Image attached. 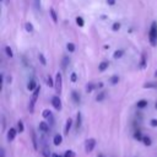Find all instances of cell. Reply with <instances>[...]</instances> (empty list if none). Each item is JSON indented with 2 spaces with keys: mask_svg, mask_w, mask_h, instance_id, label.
Instances as JSON below:
<instances>
[{
  "mask_svg": "<svg viewBox=\"0 0 157 157\" xmlns=\"http://www.w3.org/2000/svg\"><path fill=\"white\" fill-rule=\"evenodd\" d=\"M32 144H33V148L34 150H38V142H37V136L34 134V131H32Z\"/></svg>",
  "mask_w": 157,
  "mask_h": 157,
  "instance_id": "5bb4252c",
  "label": "cell"
},
{
  "mask_svg": "<svg viewBox=\"0 0 157 157\" xmlns=\"http://www.w3.org/2000/svg\"><path fill=\"white\" fill-rule=\"evenodd\" d=\"M153 87H157V83L148 82V83H145V85H144V88H153Z\"/></svg>",
  "mask_w": 157,
  "mask_h": 157,
  "instance_id": "836d02e7",
  "label": "cell"
},
{
  "mask_svg": "<svg viewBox=\"0 0 157 157\" xmlns=\"http://www.w3.org/2000/svg\"><path fill=\"white\" fill-rule=\"evenodd\" d=\"M155 76H157V70H156V71H155Z\"/></svg>",
  "mask_w": 157,
  "mask_h": 157,
  "instance_id": "7bdbcfd3",
  "label": "cell"
},
{
  "mask_svg": "<svg viewBox=\"0 0 157 157\" xmlns=\"http://www.w3.org/2000/svg\"><path fill=\"white\" fill-rule=\"evenodd\" d=\"M39 130H40L42 132H48V131H49V125H48V123L40 121V123H39Z\"/></svg>",
  "mask_w": 157,
  "mask_h": 157,
  "instance_id": "ba28073f",
  "label": "cell"
},
{
  "mask_svg": "<svg viewBox=\"0 0 157 157\" xmlns=\"http://www.w3.org/2000/svg\"><path fill=\"white\" fill-rule=\"evenodd\" d=\"M134 137H135L136 140H139V141H142V139H144V136L141 135V132H140V131H136V132L134 134Z\"/></svg>",
  "mask_w": 157,
  "mask_h": 157,
  "instance_id": "d6a6232c",
  "label": "cell"
},
{
  "mask_svg": "<svg viewBox=\"0 0 157 157\" xmlns=\"http://www.w3.org/2000/svg\"><path fill=\"white\" fill-rule=\"evenodd\" d=\"M18 131L15 129V128H10L9 129V131H7V136H6V139H7V141L9 142H11L13 139H15V136H16V134H17Z\"/></svg>",
  "mask_w": 157,
  "mask_h": 157,
  "instance_id": "8992f818",
  "label": "cell"
},
{
  "mask_svg": "<svg viewBox=\"0 0 157 157\" xmlns=\"http://www.w3.org/2000/svg\"><path fill=\"white\" fill-rule=\"evenodd\" d=\"M148 40L152 47H155L157 43V23L156 22H152V25H151V28L148 32Z\"/></svg>",
  "mask_w": 157,
  "mask_h": 157,
  "instance_id": "6da1fadb",
  "label": "cell"
},
{
  "mask_svg": "<svg viewBox=\"0 0 157 157\" xmlns=\"http://www.w3.org/2000/svg\"><path fill=\"white\" fill-rule=\"evenodd\" d=\"M118 82H119V77H118L117 75L110 77V83H112V85H117Z\"/></svg>",
  "mask_w": 157,
  "mask_h": 157,
  "instance_id": "f546056e",
  "label": "cell"
},
{
  "mask_svg": "<svg viewBox=\"0 0 157 157\" xmlns=\"http://www.w3.org/2000/svg\"><path fill=\"white\" fill-rule=\"evenodd\" d=\"M71 96H72V99H74L75 103H80L81 98H80V94H78L76 91H72V92H71Z\"/></svg>",
  "mask_w": 157,
  "mask_h": 157,
  "instance_id": "4fadbf2b",
  "label": "cell"
},
{
  "mask_svg": "<svg viewBox=\"0 0 157 157\" xmlns=\"http://www.w3.org/2000/svg\"><path fill=\"white\" fill-rule=\"evenodd\" d=\"M52 104H53V107H54L56 110H60V109H61V101H60L59 96H54V97L52 98Z\"/></svg>",
  "mask_w": 157,
  "mask_h": 157,
  "instance_id": "5b68a950",
  "label": "cell"
},
{
  "mask_svg": "<svg viewBox=\"0 0 157 157\" xmlns=\"http://www.w3.org/2000/svg\"><path fill=\"white\" fill-rule=\"evenodd\" d=\"M25 28H26V31H27V32H29V33H31V32H33V25H32L31 22H27V23L25 25Z\"/></svg>",
  "mask_w": 157,
  "mask_h": 157,
  "instance_id": "7402d4cb",
  "label": "cell"
},
{
  "mask_svg": "<svg viewBox=\"0 0 157 157\" xmlns=\"http://www.w3.org/2000/svg\"><path fill=\"white\" fill-rule=\"evenodd\" d=\"M37 87H38V86H37V83H36L34 80H31V81L28 82V85H27V88H28L29 91H34Z\"/></svg>",
  "mask_w": 157,
  "mask_h": 157,
  "instance_id": "7c38bea8",
  "label": "cell"
},
{
  "mask_svg": "<svg viewBox=\"0 0 157 157\" xmlns=\"http://www.w3.org/2000/svg\"><path fill=\"white\" fill-rule=\"evenodd\" d=\"M52 157H61V156H59L58 153H52Z\"/></svg>",
  "mask_w": 157,
  "mask_h": 157,
  "instance_id": "b9f144b4",
  "label": "cell"
},
{
  "mask_svg": "<svg viewBox=\"0 0 157 157\" xmlns=\"http://www.w3.org/2000/svg\"><path fill=\"white\" fill-rule=\"evenodd\" d=\"M64 157H75V152L72 150H67V151H65Z\"/></svg>",
  "mask_w": 157,
  "mask_h": 157,
  "instance_id": "4316f807",
  "label": "cell"
},
{
  "mask_svg": "<svg viewBox=\"0 0 157 157\" xmlns=\"http://www.w3.org/2000/svg\"><path fill=\"white\" fill-rule=\"evenodd\" d=\"M38 59H39V61H40V64H42L43 66H45V65H47V60H45V58H44V55H43L42 53H39V54H38Z\"/></svg>",
  "mask_w": 157,
  "mask_h": 157,
  "instance_id": "ffe728a7",
  "label": "cell"
},
{
  "mask_svg": "<svg viewBox=\"0 0 157 157\" xmlns=\"http://www.w3.org/2000/svg\"><path fill=\"white\" fill-rule=\"evenodd\" d=\"M42 115H43V118H49V117H52V112L48 110V109H44L43 113H42Z\"/></svg>",
  "mask_w": 157,
  "mask_h": 157,
  "instance_id": "1f68e13d",
  "label": "cell"
},
{
  "mask_svg": "<svg viewBox=\"0 0 157 157\" xmlns=\"http://www.w3.org/2000/svg\"><path fill=\"white\" fill-rule=\"evenodd\" d=\"M142 142H144V145H146V146H150V145L152 144V142H151V139H150L148 136H144Z\"/></svg>",
  "mask_w": 157,
  "mask_h": 157,
  "instance_id": "484cf974",
  "label": "cell"
},
{
  "mask_svg": "<svg viewBox=\"0 0 157 157\" xmlns=\"http://www.w3.org/2000/svg\"><path fill=\"white\" fill-rule=\"evenodd\" d=\"M147 105V101L146 99H140L137 103H136V107L137 108H145Z\"/></svg>",
  "mask_w": 157,
  "mask_h": 157,
  "instance_id": "2e32d148",
  "label": "cell"
},
{
  "mask_svg": "<svg viewBox=\"0 0 157 157\" xmlns=\"http://www.w3.org/2000/svg\"><path fill=\"white\" fill-rule=\"evenodd\" d=\"M155 107H156V109H157V102H156V104H155Z\"/></svg>",
  "mask_w": 157,
  "mask_h": 157,
  "instance_id": "f6af8a7d",
  "label": "cell"
},
{
  "mask_svg": "<svg viewBox=\"0 0 157 157\" xmlns=\"http://www.w3.org/2000/svg\"><path fill=\"white\" fill-rule=\"evenodd\" d=\"M43 152V156L44 157H52V155H50V150H49V147L47 146V145H44V147H43V150H42Z\"/></svg>",
  "mask_w": 157,
  "mask_h": 157,
  "instance_id": "9a60e30c",
  "label": "cell"
},
{
  "mask_svg": "<svg viewBox=\"0 0 157 157\" xmlns=\"http://www.w3.org/2000/svg\"><path fill=\"white\" fill-rule=\"evenodd\" d=\"M0 157H5V150L4 148H1V156Z\"/></svg>",
  "mask_w": 157,
  "mask_h": 157,
  "instance_id": "ab89813d",
  "label": "cell"
},
{
  "mask_svg": "<svg viewBox=\"0 0 157 157\" xmlns=\"http://www.w3.org/2000/svg\"><path fill=\"white\" fill-rule=\"evenodd\" d=\"M61 82H63L61 74L58 72L56 76H55V91H56V93H59V94L61 93V90H63V85H61Z\"/></svg>",
  "mask_w": 157,
  "mask_h": 157,
  "instance_id": "3957f363",
  "label": "cell"
},
{
  "mask_svg": "<svg viewBox=\"0 0 157 157\" xmlns=\"http://www.w3.org/2000/svg\"><path fill=\"white\" fill-rule=\"evenodd\" d=\"M5 129V118L2 117V130Z\"/></svg>",
  "mask_w": 157,
  "mask_h": 157,
  "instance_id": "60d3db41",
  "label": "cell"
},
{
  "mask_svg": "<svg viewBox=\"0 0 157 157\" xmlns=\"http://www.w3.org/2000/svg\"><path fill=\"white\" fill-rule=\"evenodd\" d=\"M70 80H71V82H76V81H77V75H76V72H72V74H71Z\"/></svg>",
  "mask_w": 157,
  "mask_h": 157,
  "instance_id": "8d00e7d4",
  "label": "cell"
},
{
  "mask_svg": "<svg viewBox=\"0 0 157 157\" xmlns=\"http://www.w3.org/2000/svg\"><path fill=\"white\" fill-rule=\"evenodd\" d=\"M23 130H25V126H23L22 120H18V121H17V131L21 134V132H23Z\"/></svg>",
  "mask_w": 157,
  "mask_h": 157,
  "instance_id": "ac0fdd59",
  "label": "cell"
},
{
  "mask_svg": "<svg viewBox=\"0 0 157 157\" xmlns=\"http://www.w3.org/2000/svg\"><path fill=\"white\" fill-rule=\"evenodd\" d=\"M94 88H96V85H94V83H88V85L86 86V91H87L88 93H90V92H92Z\"/></svg>",
  "mask_w": 157,
  "mask_h": 157,
  "instance_id": "d4e9b609",
  "label": "cell"
},
{
  "mask_svg": "<svg viewBox=\"0 0 157 157\" xmlns=\"http://www.w3.org/2000/svg\"><path fill=\"white\" fill-rule=\"evenodd\" d=\"M123 54H124V52H123V50H117V52L114 53V59H119V58H121V56H123Z\"/></svg>",
  "mask_w": 157,
  "mask_h": 157,
  "instance_id": "f1b7e54d",
  "label": "cell"
},
{
  "mask_svg": "<svg viewBox=\"0 0 157 157\" xmlns=\"http://www.w3.org/2000/svg\"><path fill=\"white\" fill-rule=\"evenodd\" d=\"M108 66H109V63H108V61H102V63L98 65V70H99V71H104V70L108 69Z\"/></svg>",
  "mask_w": 157,
  "mask_h": 157,
  "instance_id": "8fae6325",
  "label": "cell"
},
{
  "mask_svg": "<svg viewBox=\"0 0 157 157\" xmlns=\"http://www.w3.org/2000/svg\"><path fill=\"white\" fill-rule=\"evenodd\" d=\"M140 67H141V69H145V67H146V56H145V54H142V56H141Z\"/></svg>",
  "mask_w": 157,
  "mask_h": 157,
  "instance_id": "44dd1931",
  "label": "cell"
},
{
  "mask_svg": "<svg viewBox=\"0 0 157 157\" xmlns=\"http://www.w3.org/2000/svg\"><path fill=\"white\" fill-rule=\"evenodd\" d=\"M49 13H50V17H52L53 22H54V23H58V16H56V12H55V10H54L53 7L49 10Z\"/></svg>",
  "mask_w": 157,
  "mask_h": 157,
  "instance_id": "30bf717a",
  "label": "cell"
},
{
  "mask_svg": "<svg viewBox=\"0 0 157 157\" xmlns=\"http://www.w3.org/2000/svg\"><path fill=\"white\" fill-rule=\"evenodd\" d=\"M67 63H69V58H67V56H64V59H63V69L66 67Z\"/></svg>",
  "mask_w": 157,
  "mask_h": 157,
  "instance_id": "d590c367",
  "label": "cell"
},
{
  "mask_svg": "<svg viewBox=\"0 0 157 157\" xmlns=\"http://www.w3.org/2000/svg\"><path fill=\"white\" fill-rule=\"evenodd\" d=\"M47 85H48L49 87H53V86H55V81H53V78H52L50 76H48V77H47Z\"/></svg>",
  "mask_w": 157,
  "mask_h": 157,
  "instance_id": "cb8c5ba5",
  "label": "cell"
},
{
  "mask_svg": "<svg viewBox=\"0 0 157 157\" xmlns=\"http://www.w3.org/2000/svg\"><path fill=\"white\" fill-rule=\"evenodd\" d=\"M150 123H151V125H152V126H157V119H151V121H150Z\"/></svg>",
  "mask_w": 157,
  "mask_h": 157,
  "instance_id": "74e56055",
  "label": "cell"
},
{
  "mask_svg": "<svg viewBox=\"0 0 157 157\" xmlns=\"http://www.w3.org/2000/svg\"><path fill=\"white\" fill-rule=\"evenodd\" d=\"M76 23H77L80 27H82V26L85 25V21H83V18H82V17L77 16V17H76Z\"/></svg>",
  "mask_w": 157,
  "mask_h": 157,
  "instance_id": "83f0119b",
  "label": "cell"
},
{
  "mask_svg": "<svg viewBox=\"0 0 157 157\" xmlns=\"http://www.w3.org/2000/svg\"><path fill=\"white\" fill-rule=\"evenodd\" d=\"M107 4L110 5V6H113V5H115V0H107Z\"/></svg>",
  "mask_w": 157,
  "mask_h": 157,
  "instance_id": "f35d334b",
  "label": "cell"
},
{
  "mask_svg": "<svg viewBox=\"0 0 157 157\" xmlns=\"http://www.w3.org/2000/svg\"><path fill=\"white\" fill-rule=\"evenodd\" d=\"M71 126H72V119L69 118V119L66 120V124H65V128H64V135H67V134H69Z\"/></svg>",
  "mask_w": 157,
  "mask_h": 157,
  "instance_id": "52a82bcc",
  "label": "cell"
},
{
  "mask_svg": "<svg viewBox=\"0 0 157 157\" xmlns=\"http://www.w3.org/2000/svg\"><path fill=\"white\" fill-rule=\"evenodd\" d=\"M94 146H96V139L91 137V139H88V140L86 141V145H85V151H86L87 153H91V152L93 151Z\"/></svg>",
  "mask_w": 157,
  "mask_h": 157,
  "instance_id": "277c9868",
  "label": "cell"
},
{
  "mask_svg": "<svg viewBox=\"0 0 157 157\" xmlns=\"http://www.w3.org/2000/svg\"><path fill=\"white\" fill-rule=\"evenodd\" d=\"M61 141H63V136H61V135H59V134L54 135V137H53V142H54L55 146H59V145L61 144Z\"/></svg>",
  "mask_w": 157,
  "mask_h": 157,
  "instance_id": "9c48e42d",
  "label": "cell"
},
{
  "mask_svg": "<svg viewBox=\"0 0 157 157\" xmlns=\"http://www.w3.org/2000/svg\"><path fill=\"white\" fill-rule=\"evenodd\" d=\"M104 97H105V92H101V93L96 97V101H97V102H101V101H103Z\"/></svg>",
  "mask_w": 157,
  "mask_h": 157,
  "instance_id": "4dcf8cb0",
  "label": "cell"
},
{
  "mask_svg": "<svg viewBox=\"0 0 157 157\" xmlns=\"http://www.w3.org/2000/svg\"><path fill=\"white\" fill-rule=\"evenodd\" d=\"M119 28H120V23H119V22H114L113 26H112V29H113V31H118Z\"/></svg>",
  "mask_w": 157,
  "mask_h": 157,
  "instance_id": "e575fe53",
  "label": "cell"
},
{
  "mask_svg": "<svg viewBox=\"0 0 157 157\" xmlns=\"http://www.w3.org/2000/svg\"><path fill=\"white\" fill-rule=\"evenodd\" d=\"M81 121H82L81 113H77V115H76V129H78L81 126Z\"/></svg>",
  "mask_w": 157,
  "mask_h": 157,
  "instance_id": "e0dca14e",
  "label": "cell"
},
{
  "mask_svg": "<svg viewBox=\"0 0 157 157\" xmlns=\"http://www.w3.org/2000/svg\"><path fill=\"white\" fill-rule=\"evenodd\" d=\"M66 49H67L70 53H74V52H75V44H74V43H67Z\"/></svg>",
  "mask_w": 157,
  "mask_h": 157,
  "instance_id": "603a6c76",
  "label": "cell"
},
{
  "mask_svg": "<svg viewBox=\"0 0 157 157\" xmlns=\"http://www.w3.org/2000/svg\"><path fill=\"white\" fill-rule=\"evenodd\" d=\"M39 1H40V0H36V2H37V4H39Z\"/></svg>",
  "mask_w": 157,
  "mask_h": 157,
  "instance_id": "ee69618b",
  "label": "cell"
},
{
  "mask_svg": "<svg viewBox=\"0 0 157 157\" xmlns=\"http://www.w3.org/2000/svg\"><path fill=\"white\" fill-rule=\"evenodd\" d=\"M39 92H40V86H38V87L33 91V93H32V97H31V101H29V112H31V113H33V110H34V104H36V102H37V99H38Z\"/></svg>",
  "mask_w": 157,
  "mask_h": 157,
  "instance_id": "7a4b0ae2",
  "label": "cell"
},
{
  "mask_svg": "<svg viewBox=\"0 0 157 157\" xmlns=\"http://www.w3.org/2000/svg\"><path fill=\"white\" fill-rule=\"evenodd\" d=\"M5 53H6V55L9 56V58H12L13 56V53H12V49L9 47V45H6L5 47Z\"/></svg>",
  "mask_w": 157,
  "mask_h": 157,
  "instance_id": "d6986e66",
  "label": "cell"
}]
</instances>
